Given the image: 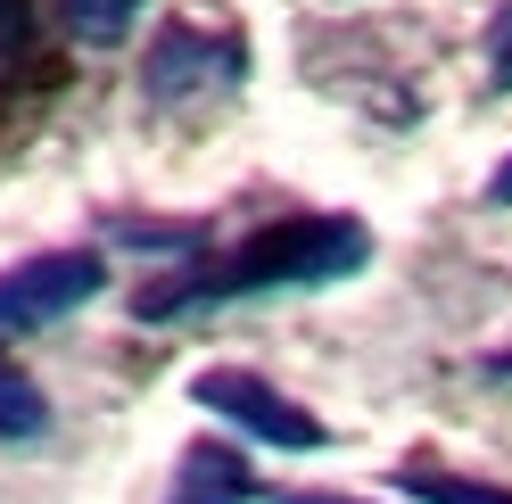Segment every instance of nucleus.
Listing matches in <instances>:
<instances>
[{
    "mask_svg": "<svg viewBox=\"0 0 512 504\" xmlns=\"http://www.w3.org/2000/svg\"><path fill=\"white\" fill-rule=\"evenodd\" d=\"M356 265H372V232L356 215H281V224L248 232L240 248H223L215 265L149 281L133 298L141 323H182V314H215V306H256L281 290H331Z\"/></svg>",
    "mask_w": 512,
    "mask_h": 504,
    "instance_id": "nucleus-1",
    "label": "nucleus"
},
{
    "mask_svg": "<svg viewBox=\"0 0 512 504\" xmlns=\"http://www.w3.org/2000/svg\"><path fill=\"white\" fill-rule=\"evenodd\" d=\"M488 83H504V91H512V0H504L496 25H488Z\"/></svg>",
    "mask_w": 512,
    "mask_h": 504,
    "instance_id": "nucleus-10",
    "label": "nucleus"
},
{
    "mask_svg": "<svg viewBox=\"0 0 512 504\" xmlns=\"http://www.w3.org/2000/svg\"><path fill=\"white\" fill-rule=\"evenodd\" d=\"M488 199H496V207H512V157H504V166L488 174Z\"/></svg>",
    "mask_w": 512,
    "mask_h": 504,
    "instance_id": "nucleus-11",
    "label": "nucleus"
},
{
    "mask_svg": "<svg viewBox=\"0 0 512 504\" xmlns=\"http://www.w3.org/2000/svg\"><path fill=\"white\" fill-rule=\"evenodd\" d=\"M190 397L207 405V414H223L240 438H256V447H281V455H314V447H331V430L306 414V405H290L273 381H256V372H232V364H215L190 381Z\"/></svg>",
    "mask_w": 512,
    "mask_h": 504,
    "instance_id": "nucleus-3",
    "label": "nucleus"
},
{
    "mask_svg": "<svg viewBox=\"0 0 512 504\" xmlns=\"http://www.w3.org/2000/svg\"><path fill=\"white\" fill-rule=\"evenodd\" d=\"M100 290H108L100 248H50V257H25V265L0 273V339L42 331V323H67V314L91 306Z\"/></svg>",
    "mask_w": 512,
    "mask_h": 504,
    "instance_id": "nucleus-2",
    "label": "nucleus"
},
{
    "mask_svg": "<svg viewBox=\"0 0 512 504\" xmlns=\"http://www.w3.org/2000/svg\"><path fill=\"white\" fill-rule=\"evenodd\" d=\"M479 372H488V381H512V348H504V356H488Z\"/></svg>",
    "mask_w": 512,
    "mask_h": 504,
    "instance_id": "nucleus-13",
    "label": "nucleus"
},
{
    "mask_svg": "<svg viewBox=\"0 0 512 504\" xmlns=\"http://www.w3.org/2000/svg\"><path fill=\"white\" fill-rule=\"evenodd\" d=\"M133 17H141V0H58V25L83 42V50H108L133 34Z\"/></svg>",
    "mask_w": 512,
    "mask_h": 504,
    "instance_id": "nucleus-6",
    "label": "nucleus"
},
{
    "mask_svg": "<svg viewBox=\"0 0 512 504\" xmlns=\"http://www.w3.org/2000/svg\"><path fill=\"white\" fill-rule=\"evenodd\" d=\"M273 504H356V496H306V488H290V496H273Z\"/></svg>",
    "mask_w": 512,
    "mask_h": 504,
    "instance_id": "nucleus-12",
    "label": "nucleus"
},
{
    "mask_svg": "<svg viewBox=\"0 0 512 504\" xmlns=\"http://www.w3.org/2000/svg\"><path fill=\"white\" fill-rule=\"evenodd\" d=\"M166 504H256V471L240 447L223 438H190L182 463H174V496Z\"/></svg>",
    "mask_w": 512,
    "mask_h": 504,
    "instance_id": "nucleus-5",
    "label": "nucleus"
},
{
    "mask_svg": "<svg viewBox=\"0 0 512 504\" xmlns=\"http://www.w3.org/2000/svg\"><path fill=\"white\" fill-rule=\"evenodd\" d=\"M413 504H512V488L496 480H463V471H405L397 480Z\"/></svg>",
    "mask_w": 512,
    "mask_h": 504,
    "instance_id": "nucleus-8",
    "label": "nucleus"
},
{
    "mask_svg": "<svg viewBox=\"0 0 512 504\" xmlns=\"http://www.w3.org/2000/svg\"><path fill=\"white\" fill-rule=\"evenodd\" d=\"M34 25H42L34 0H0V75H9L25 50H34Z\"/></svg>",
    "mask_w": 512,
    "mask_h": 504,
    "instance_id": "nucleus-9",
    "label": "nucleus"
},
{
    "mask_svg": "<svg viewBox=\"0 0 512 504\" xmlns=\"http://www.w3.org/2000/svg\"><path fill=\"white\" fill-rule=\"evenodd\" d=\"M248 75V42L240 34H207V25H166L141 58V100L149 108H182L199 91H232Z\"/></svg>",
    "mask_w": 512,
    "mask_h": 504,
    "instance_id": "nucleus-4",
    "label": "nucleus"
},
{
    "mask_svg": "<svg viewBox=\"0 0 512 504\" xmlns=\"http://www.w3.org/2000/svg\"><path fill=\"white\" fill-rule=\"evenodd\" d=\"M42 430H50V397L0 356V438H42Z\"/></svg>",
    "mask_w": 512,
    "mask_h": 504,
    "instance_id": "nucleus-7",
    "label": "nucleus"
}]
</instances>
